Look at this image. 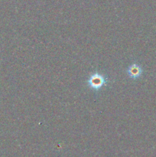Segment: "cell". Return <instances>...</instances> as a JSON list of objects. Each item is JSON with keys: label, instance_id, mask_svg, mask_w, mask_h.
I'll use <instances>...</instances> for the list:
<instances>
[{"label": "cell", "instance_id": "6da1fadb", "mask_svg": "<svg viewBox=\"0 0 156 157\" xmlns=\"http://www.w3.org/2000/svg\"><path fill=\"white\" fill-rule=\"evenodd\" d=\"M109 82L110 81L108 77L99 72H94L91 74L87 81V87L95 92L99 91Z\"/></svg>", "mask_w": 156, "mask_h": 157}, {"label": "cell", "instance_id": "7a4b0ae2", "mask_svg": "<svg viewBox=\"0 0 156 157\" xmlns=\"http://www.w3.org/2000/svg\"><path fill=\"white\" fill-rule=\"evenodd\" d=\"M127 75H128V78H131L132 80H137L142 75L143 73V69H142V66L139 64L138 63L135 62L130 64L127 68Z\"/></svg>", "mask_w": 156, "mask_h": 157}]
</instances>
